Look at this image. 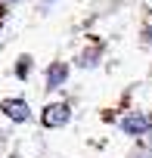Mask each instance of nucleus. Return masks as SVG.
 <instances>
[{"instance_id":"39448f33","label":"nucleus","mask_w":152,"mask_h":158,"mask_svg":"<svg viewBox=\"0 0 152 158\" xmlns=\"http://www.w3.org/2000/svg\"><path fill=\"white\" fill-rule=\"evenodd\" d=\"M28 71H31V62H28V56H25V59L16 65V74H19V77H28Z\"/></svg>"},{"instance_id":"423d86ee","label":"nucleus","mask_w":152,"mask_h":158,"mask_svg":"<svg viewBox=\"0 0 152 158\" xmlns=\"http://www.w3.org/2000/svg\"><path fill=\"white\" fill-rule=\"evenodd\" d=\"M93 56H96V50H90V53H84V59H81V65H93V62H96Z\"/></svg>"},{"instance_id":"7ed1b4c3","label":"nucleus","mask_w":152,"mask_h":158,"mask_svg":"<svg viewBox=\"0 0 152 158\" xmlns=\"http://www.w3.org/2000/svg\"><path fill=\"white\" fill-rule=\"evenodd\" d=\"M0 112H3L10 121H28L31 118V109L25 99H3L0 102Z\"/></svg>"},{"instance_id":"20e7f679","label":"nucleus","mask_w":152,"mask_h":158,"mask_svg":"<svg viewBox=\"0 0 152 158\" xmlns=\"http://www.w3.org/2000/svg\"><path fill=\"white\" fill-rule=\"evenodd\" d=\"M65 77H68V65H65V62H53V65L47 68V84H50V87H62Z\"/></svg>"},{"instance_id":"0eeeda50","label":"nucleus","mask_w":152,"mask_h":158,"mask_svg":"<svg viewBox=\"0 0 152 158\" xmlns=\"http://www.w3.org/2000/svg\"><path fill=\"white\" fill-rule=\"evenodd\" d=\"M133 158H152V152H137Z\"/></svg>"},{"instance_id":"f03ea898","label":"nucleus","mask_w":152,"mask_h":158,"mask_svg":"<svg viewBox=\"0 0 152 158\" xmlns=\"http://www.w3.org/2000/svg\"><path fill=\"white\" fill-rule=\"evenodd\" d=\"M149 127H152L149 115L130 112V115H124V118H121V130H124V133H130V136H140V133H146Z\"/></svg>"},{"instance_id":"f257e3e1","label":"nucleus","mask_w":152,"mask_h":158,"mask_svg":"<svg viewBox=\"0 0 152 158\" xmlns=\"http://www.w3.org/2000/svg\"><path fill=\"white\" fill-rule=\"evenodd\" d=\"M68 106L65 102H53V106H47L44 109V115H40V121H44V127H62L65 121H68Z\"/></svg>"},{"instance_id":"6e6552de","label":"nucleus","mask_w":152,"mask_h":158,"mask_svg":"<svg viewBox=\"0 0 152 158\" xmlns=\"http://www.w3.org/2000/svg\"><path fill=\"white\" fill-rule=\"evenodd\" d=\"M3 3H13V0H3Z\"/></svg>"}]
</instances>
